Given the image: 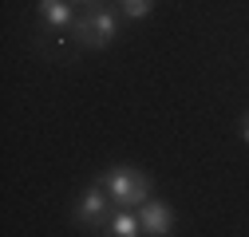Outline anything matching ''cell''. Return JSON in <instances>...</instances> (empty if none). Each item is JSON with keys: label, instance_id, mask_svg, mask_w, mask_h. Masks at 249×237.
Segmentation results:
<instances>
[{"label": "cell", "instance_id": "1", "mask_svg": "<svg viewBox=\"0 0 249 237\" xmlns=\"http://www.w3.org/2000/svg\"><path fill=\"white\" fill-rule=\"evenodd\" d=\"M103 190H107L115 202H127V205L150 198V182H146V174H139V170H131V166L111 170V174L103 178Z\"/></svg>", "mask_w": 249, "mask_h": 237}, {"label": "cell", "instance_id": "2", "mask_svg": "<svg viewBox=\"0 0 249 237\" xmlns=\"http://www.w3.org/2000/svg\"><path fill=\"white\" fill-rule=\"evenodd\" d=\"M115 32H119V20H115L111 8H95V12L79 24V40H83L87 48H107V44L115 40Z\"/></svg>", "mask_w": 249, "mask_h": 237}, {"label": "cell", "instance_id": "3", "mask_svg": "<svg viewBox=\"0 0 249 237\" xmlns=\"http://www.w3.org/2000/svg\"><path fill=\"white\" fill-rule=\"evenodd\" d=\"M107 190L103 186H91L83 198H79V221H87V225H103V210H107Z\"/></svg>", "mask_w": 249, "mask_h": 237}, {"label": "cell", "instance_id": "4", "mask_svg": "<svg viewBox=\"0 0 249 237\" xmlns=\"http://www.w3.org/2000/svg\"><path fill=\"white\" fill-rule=\"evenodd\" d=\"M139 221H142V229H146V233H154V237H166V233L174 229V214L166 210L162 202H150L146 210H142V218H139Z\"/></svg>", "mask_w": 249, "mask_h": 237}, {"label": "cell", "instance_id": "5", "mask_svg": "<svg viewBox=\"0 0 249 237\" xmlns=\"http://www.w3.org/2000/svg\"><path fill=\"white\" fill-rule=\"evenodd\" d=\"M40 16L55 28V32H64V28L71 24V8H68V0H40Z\"/></svg>", "mask_w": 249, "mask_h": 237}, {"label": "cell", "instance_id": "6", "mask_svg": "<svg viewBox=\"0 0 249 237\" xmlns=\"http://www.w3.org/2000/svg\"><path fill=\"white\" fill-rule=\"evenodd\" d=\"M139 225H142V221H135L131 214H115V218H111V225H107V233H115V237H135V233H139Z\"/></svg>", "mask_w": 249, "mask_h": 237}, {"label": "cell", "instance_id": "7", "mask_svg": "<svg viewBox=\"0 0 249 237\" xmlns=\"http://www.w3.org/2000/svg\"><path fill=\"white\" fill-rule=\"evenodd\" d=\"M123 8H127L131 20H142V16L150 12V0H123Z\"/></svg>", "mask_w": 249, "mask_h": 237}, {"label": "cell", "instance_id": "8", "mask_svg": "<svg viewBox=\"0 0 249 237\" xmlns=\"http://www.w3.org/2000/svg\"><path fill=\"white\" fill-rule=\"evenodd\" d=\"M241 138H245V146H249V111L241 115Z\"/></svg>", "mask_w": 249, "mask_h": 237}, {"label": "cell", "instance_id": "9", "mask_svg": "<svg viewBox=\"0 0 249 237\" xmlns=\"http://www.w3.org/2000/svg\"><path fill=\"white\" fill-rule=\"evenodd\" d=\"M71 4H87V0H71Z\"/></svg>", "mask_w": 249, "mask_h": 237}]
</instances>
